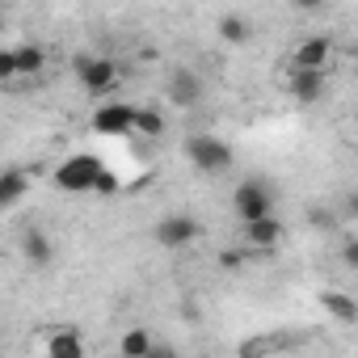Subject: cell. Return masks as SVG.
<instances>
[{"instance_id":"6da1fadb","label":"cell","mask_w":358,"mask_h":358,"mask_svg":"<svg viewBox=\"0 0 358 358\" xmlns=\"http://www.w3.org/2000/svg\"><path fill=\"white\" fill-rule=\"evenodd\" d=\"M101 177H106V164L89 152H76L55 169V186L64 194H89V190H101Z\"/></svg>"},{"instance_id":"7a4b0ae2","label":"cell","mask_w":358,"mask_h":358,"mask_svg":"<svg viewBox=\"0 0 358 358\" xmlns=\"http://www.w3.org/2000/svg\"><path fill=\"white\" fill-rule=\"evenodd\" d=\"M186 156H190V164L199 173H224L232 164V143H224L220 135H190Z\"/></svg>"},{"instance_id":"3957f363","label":"cell","mask_w":358,"mask_h":358,"mask_svg":"<svg viewBox=\"0 0 358 358\" xmlns=\"http://www.w3.org/2000/svg\"><path fill=\"white\" fill-rule=\"evenodd\" d=\"M76 80H80L85 93L101 97L118 85V64L106 59V55H76Z\"/></svg>"},{"instance_id":"277c9868","label":"cell","mask_w":358,"mask_h":358,"mask_svg":"<svg viewBox=\"0 0 358 358\" xmlns=\"http://www.w3.org/2000/svg\"><path fill=\"white\" fill-rule=\"evenodd\" d=\"M199 236H203V224L190 211H173L156 224V245L160 249H190Z\"/></svg>"},{"instance_id":"5b68a950","label":"cell","mask_w":358,"mask_h":358,"mask_svg":"<svg viewBox=\"0 0 358 358\" xmlns=\"http://www.w3.org/2000/svg\"><path fill=\"white\" fill-rule=\"evenodd\" d=\"M232 207H236V215L249 224V220H257V215H270V211H274V194H270V186H266V182L249 177V182H241V186L232 190Z\"/></svg>"},{"instance_id":"8992f818","label":"cell","mask_w":358,"mask_h":358,"mask_svg":"<svg viewBox=\"0 0 358 358\" xmlns=\"http://www.w3.org/2000/svg\"><path fill=\"white\" fill-rule=\"evenodd\" d=\"M324 89H329V72H316V68H291L287 72V93L295 101H303V106L320 101Z\"/></svg>"},{"instance_id":"52a82bcc","label":"cell","mask_w":358,"mask_h":358,"mask_svg":"<svg viewBox=\"0 0 358 358\" xmlns=\"http://www.w3.org/2000/svg\"><path fill=\"white\" fill-rule=\"evenodd\" d=\"M164 93H169V101H173V106L190 110V106H199V101H203V76H199V72H190V68H173V72H169Z\"/></svg>"},{"instance_id":"ba28073f","label":"cell","mask_w":358,"mask_h":358,"mask_svg":"<svg viewBox=\"0 0 358 358\" xmlns=\"http://www.w3.org/2000/svg\"><path fill=\"white\" fill-rule=\"evenodd\" d=\"M329 64H333V38H324V34H312V38H303V43L291 51V68L329 72Z\"/></svg>"},{"instance_id":"9c48e42d","label":"cell","mask_w":358,"mask_h":358,"mask_svg":"<svg viewBox=\"0 0 358 358\" xmlns=\"http://www.w3.org/2000/svg\"><path fill=\"white\" fill-rule=\"evenodd\" d=\"M135 110H139V106L110 101V106H101V110L93 114V131H101V135H131V127H135Z\"/></svg>"},{"instance_id":"30bf717a","label":"cell","mask_w":358,"mask_h":358,"mask_svg":"<svg viewBox=\"0 0 358 358\" xmlns=\"http://www.w3.org/2000/svg\"><path fill=\"white\" fill-rule=\"evenodd\" d=\"M278 241H282V224H278L274 211H270V215H257V220L245 224V245H249V253H270Z\"/></svg>"},{"instance_id":"8fae6325","label":"cell","mask_w":358,"mask_h":358,"mask_svg":"<svg viewBox=\"0 0 358 358\" xmlns=\"http://www.w3.org/2000/svg\"><path fill=\"white\" fill-rule=\"evenodd\" d=\"M22 257H26L34 270L51 266V262H55V245H51V236L38 232V228H26V232H22Z\"/></svg>"},{"instance_id":"7c38bea8","label":"cell","mask_w":358,"mask_h":358,"mask_svg":"<svg viewBox=\"0 0 358 358\" xmlns=\"http://www.w3.org/2000/svg\"><path fill=\"white\" fill-rule=\"evenodd\" d=\"M9 55H13V76H38L47 68V51L38 43H17L9 47Z\"/></svg>"},{"instance_id":"4fadbf2b","label":"cell","mask_w":358,"mask_h":358,"mask_svg":"<svg viewBox=\"0 0 358 358\" xmlns=\"http://www.w3.org/2000/svg\"><path fill=\"white\" fill-rule=\"evenodd\" d=\"M47 354H55V358H80V354H85V337L64 324V329H55V333L47 337Z\"/></svg>"},{"instance_id":"5bb4252c","label":"cell","mask_w":358,"mask_h":358,"mask_svg":"<svg viewBox=\"0 0 358 358\" xmlns=\"http://www.w3.org/2000/svg\"><path fill=\"white\" fill-rule=\"evenodd\" d=\"M26 194H30V177L22 169H5V173H0V203H5V207L22 203Z\"/></svg>"},{"instance_id":"9a60e30c","label":"cell","mask_w":358,"mask_h":358,"mask_svg":"<svg viewBox=\"0 0 358 358\" xmlns=\"http://www.w3.org/2000/svg\"><path fill=\"white\" fill-rule=\"evenodd\" d=\"M320 303H324V312H333L341 324H354V320H358V303H354L345 291H324Z\"/></svg>"},{"instance_id":"2e32d148","label":"cell","mask_w":358,"mask_h":358,"mask_svg":"<svg viewBox=\"0 0 358 358\" xmlns=\"http://www.w3.org/2000/svg\"><path fill=\"white\" fill-rule=\"evenodd\" d=\"M249 34H253V26H249L241 13H224V17H220V38H224V43L241 47V43H249Z\"/></svg>"},{"instance_id":"e0dca14e","label":"cell","mask_w":358,"mask_h":358,"mask_svg":"<svg viewBox=\"0 0 358 358\" xmlns=\"http://www.w3.org/2000/svg\"><path fill=\"white\" fill-rule=\"evenodd\" d=\"M152 333L148 329H131V333H122V341H118V350H122V358H148L152 354Z\"/></svg>"},{"instance_id":"ac0fdd59","label":"cell","mask_w":358,"mask_h":358,"mask_svg":"<svg viewBox=\"0 0 358 358\" xmlns=\"http://www.w3.org/2000/svg\"><path fill=\"white\" fill-rule=\"evenodd\" d=\"M135 135H148V139H156V135H164V118H160V110H135V127H131Z\"/></svg>"},{"instance_id":"d6986e66","label":"cell","mask_w":358,"mask_h":358,"mask_svg":"<svg viewBox=\"0 0 358 358\" xmlns=\"http://www.w3.org/2000/svg\"><path fill=\"white\" fill-rule=\"evenodd\" d=\"M245 257H249V249H224L220 253V266L224 270H236V266H245Z\"/></svg>"},{"instance_id":"ffe728a7","label":"cell","mask_w":358,"mask_h":358,"mask_svg":"<svg viewBox=\"0 0 358 358\" xmlns=\"http://www.w3.org/2000/svg\"><path fill=\"white\" fill-rule=\"evenodd\" d=\"M13 80V55H9V47H0V85H9Z\"/></svg>"},{"instance_id":"44dd1931","label":"cell","mask_w":358,"mask_h":358,"mask_svg":"<svg viewBox=\"0 0 358 358\" xmlns=\"http://www.w3.org/2000/svg\"><path fill=\"white\" fill-rule=\"evenodd\" d=\"M341 262H345L350 270L358 266V241H354V236H345V245H341Z\"/></svg>"},{"instance_id":"7402d4cb","label":"cell","mask_w":358,"mask_h":358,"mask_svg":"<svg viewBox=\"0 0 358 358\" xmlns=\"http://www.w3.org/2000/svg\"><path fill=\"white\" fill-rule=\"evenodd\" d=\"M291 5H295V9H303V13H316L324 0H291Z\"/></svg>"},{"instance_id":"603a6c76","label":"cell","mask_w":358,"mask_h":358,"mask_svg":"<svg viewBox=\"0 0 358 358\" xmlns=\"http://www.w3.org/2000/svg\"><path fill=\"white\" fill-rule=\"evenodd\" d=\"M0 215H5V203H0Z\"/></svg>"}]
</instances>
